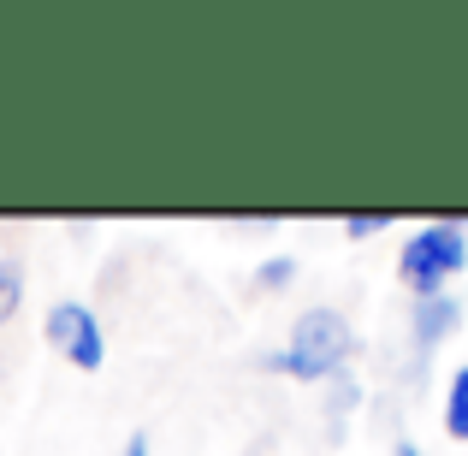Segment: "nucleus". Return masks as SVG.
<instances>
[{
	"label": "nucleus",
	"instance_id": "1",
	"mask_svg": "<svg viewBox=\"0 0 468 456\" xmlns=\"http://www.w3.org/2000/svg\"><path fill=\"white\" fill-rule=\"evenodd\" d=\"M350 355H356L350 320H344L332 302H314V308H303V314L291 320L285 350H267L261 355V367L291 374V379H303V386H332V379L344 374V362H350Z\"/></svg>",
	"mask_w": 468,
	"mask_h": 456
},
{
	"label": "nucleus",
	"instance_id": "2",
	"mask_svg": "<svg viewBox=\"0 0 468 456\" xmlns=\"http://www.w3.org/2000/svg\"><path fill=\"white\" fill-rule=\"evenodd\" d=\"M463 267H468V226L463 219H427L398 249V279L410 285V297H439L451 279H463Z\"/></svg>",
	"mask_w": 468,
	"mask_h": 456
},
{
	"label": "nucleus",
	"instance_id": "3",
	"mask_svg": "<svg viewBox=\"0 0 468 456\" xmlns=\"http://www.w3.org/2000/svg\"><path fill=\"white\" fill-rule=\"evenodd\" d=\"M42 338L66 355L78 374H101L107 367V332H101V314L78 297H59L54 308L42 314Z\"/></svg>",
	"mask_w": 468,
	"mask_h": 456
},
{
	"label": "nucleus",
	"instance_id": "4",
	"mask_svg": "<svg viewBox=\"0 0 468 456\" xmlns=\"http://www.w3.org/2000/svg\"><path fill=\"white\" fill-rule=\"evenodd\" d=\"M457 326H463V302L451 297V291L410 302V338H415V350H439V344H445Z\"/></svg>",
	"mask_w": 468,
	"mask_h": 456
},
{
	"label": "nucleus",
	"instance_id": "5",
	"mask_svg": "<svg viewBox=\"0 0 468 456\" xmlns=\"http://www.w3.org/2000/svg\"><path fill=\"white\" fill-rule=\"evenodd\" d=\"M439 421H445V433L457 439V445H468V367H457L445 386V403H439Z\"/></svg>",
	"mask_w": 468,
	"mask_h": 456
},
{
	"label": "nucleus",
	"instance_id": "6",
	"mask_svg": "<svg viewBox=\"0 0 468 456\" xmlns=\"http://www.w3.org/2000/svg\"><path fill=\"white\" fill-rule=\"evenodd\" d=\"M24 285H30V279H24V261L18 255H0V326L24 308Z\"/></svg>",
	"mask_w": 468,
	"mask_h": 456
},
{
	"label": "nucleus",
	"instance_id": "7",
	"mask_svg": "<svg viewBox=\"0 0 468 456\" xmlns=\"http://www.w3.org/2000/svg\"><path fill=\"white\" fill-rule=\"evenodd\" d=\"M391 226V214H344V238L362 243V238H379V231Z\"/></svg>",
	"mask_w": 468,
	"mask_h": 456
},
{
	"label": "nucleus",
	"instance_id": "8",
	"mask_svg": "<svg viewBox=\"0 0 468 456\" xmlns=\"http://www.w3.org/2000/svg\"><path fill=\"white\" fill-rule=\"evenodd\" d=\"M297 279V261L291 255H267L261 267H255V285H291Z\"/></svg>",
	"mask_w": 468,
	"mask_h": 456
},
{
	"label": "nucleus",
	"instance_id": "9",
	"mask_svg": "<svg viewBox=\"0 0 468 456\" xmlns=\"http://www.w3.org/2000/svg\"><path fill=\"white\" fill-rule=\"evenodd\" d=\"M119 456H154V451H149V433H131V439H125V451H119Z\"/></svg>",
	"mask_w": 468,
	"mask_h": 456
},
{
	"label": "nucleus",
	"instance_id": "10",
	"mask_svg": "<svg viewBox=\"0 0 468 456\" xmlns=\"http://www.w3.org/2000/svg\"><path fill=\"white\" fill-rule=\"evenodd\" d=\"M386 456H427V451H421V445H415V439H398V445H391Z\"/></svg>",
	"mask_w": 468,
	"mask_h": 456
}]
</instances>
